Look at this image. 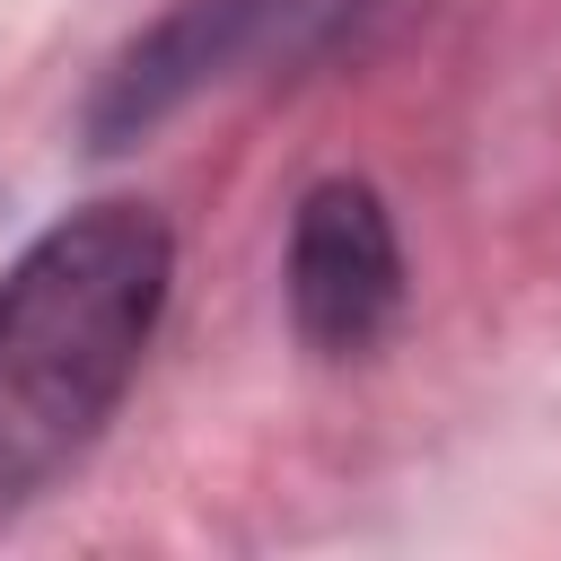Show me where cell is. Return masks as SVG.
Wrapping results in <instances>:
<instances>
[{
    "mask_svg": "<svg viewBox=\"0 0 561 561\" xmlns=\"http://www.w3.org/2000/svg\"><path fill=\"white\" fill-rule=\"evenodd\" d=\"M175 237L140 202H96L44 228L0 280V500L53 482L140 377L167 316Z\"/></svg>",
    "mask_w": 561,
    "mask_h": 561,
    "instance_id": "1",
    "label": "cell"
},
{
    "mask_svg": "<svg viewBox=\"0 0 561 561\" xmlns=\"http://www.w3.org/2000/svg\"><path fill=\"white\" fill-rule=\"evenodd\" d=\"M394 0H175L158 26H140L114 70L88 96V140L131 149L167 114H184L210 88L272 79V70H316L333 53H359Z\"/></svg>",
    "mask_w": 561,
    "mask_h": 561,
    "instance_id": "2",
    "label": "cell"
},
{
    "mask_svg": "<svg viewBox=\"0 0 561 561\" xmlns=\"http://www.w3.org/2000/svg\"><path fill=\"white\" fill-rule=\"evenodd\" d=\"M403 316V245L368 184H316L289 219V324L324 359H359Z\"/></svg>",
    "mask_w": 561,
    "mask_h": 561,
    "instance_id": "3",
    "label": "cell"
}]
</instances>
